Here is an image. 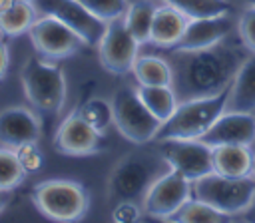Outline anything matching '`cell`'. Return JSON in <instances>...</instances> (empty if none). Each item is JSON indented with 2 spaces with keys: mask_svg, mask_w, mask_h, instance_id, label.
<instances>
[{
  "mask_svg": "<svg viewBox=\"0 0 255 223\" xmlns=\"http://www.w3.org/2000/svg\"><path fill=\"white\" fill-rule=\"evenodd\" d=\"M249 54V48L239 36H227L207 48L171 50V88L177 100L203 98L229 88Z\"/></svg>",
  "mask_w": 255,
  "mask_h": 223,
  "instance_id": "obj_1",
  "label": "cell"
},
{
  "mask_svg": "<svg viewBox=\"0 0 255 223\" xmlns=\"http://www.w3.org/2000/svg\"><path fill=\"white\" fill-rule=\"evenodd\" d=\"M231 86L203 98L181 100L173 113L161 121L153 141L161 139H197L201 137L209 125L227 110Z\"/></svg>",
  "mask_w": 255,
  "mask_h": 223,
  "instance_id": "obj_2",
  "label": "cell"
},
{
  "mask_svg": "<svg viewBox=\"0 0 255 223\" xmlns=\"http://www.w3.org/2000/svg\"><path fill=\"white\" fill-rule=\"evenodd\" d=\"M167 163L161 153H128L112 171L108 181V195L114 203L118 201H135L141 203L149 185L167 171Z\"/></svg>",
  "mask_w": 255,
  "mask_h": 223,
  "instance_id": "obj_3",
  "label": "cell"
},
{
  "mask_svg": "<svg viewBox=\"0 0 255 223\" xmlns=\"http://www.w3.org/2000/svg\"><path fill=\"white\" fill-rule=\"evenodd\" d=\"M191 195L225 215H241L255 201V175L231 177L211 171L191 181Z\"/></svg>",
  "mask_w": 255,
  "mask_h": 223,
  "instance_id": "obj_4",
  "label": "cell"
},
{
  "mask_svg": "<svg viewBox=\"0 0 255 223\" xmlns=\"http://www.w3.org/2000/svg\"><path fill=\"white\" fill-rule=\"evenodd\" d=\"M22 86L28 102L46 113H58L66 102V78L56 60L32 56L22 68Z\"/></svg>",
  "mask_w": 255,
  "mask_h": 223,
  "instance_id": "obj_5",
  "label": "cell"
},
{
  "mask_svg": "<svg viewBox=\"0 0 255 223\" xmlns=\"http://www.w3.org/2000/svg\"><path fill=\"white\" fill-rule=\"evenodd\" d=\"M112 112H114V125L118 127V131L135 145L153 141L161 125V121L141 102L137 88H129V86L118 88L112 98Z\"/></svg>",
  "mask_w": 255,
  "mask_h": 223,
  "instance_id": "obj_6",
  "label": "cell"
},
{
  "mask_svg": "<svg viewBox=\"0 0 255 223\" xmlns=\"http://www.w3.org/2000/svg\"><path fill=\"white\" fill-rule=\"evenodd\" d=\"M34 205L54 221H78L88 211L84 187L70 179H48L34 185Z\"/></svg>",
  "mask_w": 255,
  "mask_h": 223,
  "instance_id": "obj_7",
  "label": "cell"
},
{
  "mask_svg": "<svg viewBox=\"0 0 255 223\" xmlns=\"http://www.w3.org/2000/svg\"><path fill=\"white\" fill-rule=\"evenodd\" d=\"M157 151L165 159L167 167L189 181H195L213 169V145L203 139H161Z\"/></svg>",
  "mask_w": 255,
  "mask_h": 223,
  "instance_id": "obj_8",
  "label": "cell"
},
{
  "mask_svg": "<svg viewBox=\"0 0 255 223\" xmlns=\"http://www.w3.org/2000/svg\"><path fill=\"white\" fill-rule=\"evenodd\" d=\"M28 36L34 50L48 60L66 58L78 52L82 46H86L78 32H74L70 26L48 14H42L34 20V24L28 30Z\"/></svg>",
  "mask_w": 255,
  "mask_h": 223,
  "instance_id": "obj_9",
  "label": "cell"
},
{
  "mask_svg": "<svg viewBox=\"0 0 255 223\" xmlns=\"http://www.w3.org/2000/svg\"><path fill=\"white\" fill-rule=\"evenodd\" d=\"M40 14H48L70 26L90 46H98L108 22L94 16L80 0H32Z\"/></svg>",
  "mask_w": 255,
  "mask_h": 223,
  "instance_id": "obj_10",
  "label": "cell"
},
{
  "mask_svg": "<svg viewBox=\"0 0 255 223\" xmlns=\"http://www.w3.org/2000/svg\"><path fill=\"white\" fill-rule=\"evenodd\" d=\"M189 197H191V181L167 169L149 185L141 201V207L151 217L169 219Z\"/></svg>",
  "mask_w": 255,
  "mask_h": 223,
  "instance_id": "obj_11",
  "label": "cell"
},
{
  "mask_svg": "<svg viewBox=\"0 0 255 223\" xmlns=\"http://www.w3.org/2000/svg\"><path fill=\"white\" fill-rule=\"evenodd\" d=\"M141 44L129 34L124 20H112L106 26V32L98 44L100 62L112 74H128L133 70L137 60V48Z\"/></svg>",
  "mask_w": 255,
  "mask_h": 223,
  "instance_id": "obj_12",
  "label": "cell"
},
{
  "mask_svg": "<svg viewBox=\"0 0 255 223\" xmlns=\"http://www.w3.org/2000/svg\"><path fill=\"white\" fill-rule=\"evenodd\" d=\"M104 145V131L94 127L80 113L68 115L56 129L54 147L66 155H88L100 151Z\"/></svg>",
  "mask_w": 255,
  "mask_h": 223,
  "instance_id": "obj_13",
  "label": "cell"
},
{
  "mask_svg": "<svg viewBox=\"0 0 255 223\" xmlns=\"http://www.w3.org/2000/svg\"><path fill=\"white\" fill-rule=\"evenodd\" d=\"M199 139H203L209 145H221V143L251 145L255 141V113L225 110Z\"/></svg>",
  "mask_w": 255,
  "mask_h": 223,
  "instance_id": "obj_14",
  "label": "cell"
},
{
  "mask_svg": "<svg viewBox=\"0 0 255 223\" xmlns=\"http://www.w3.org/2000/svg\"><path fill=\"white\" fill-rule=\"evenodd\" d=\"M233 20L229 14H215V16H197L189 18L183 30L181 40L171 50H197L213 46L227 36H231Z\"/></svg>",
  "mask_w": 255,
  "mask_h": 223,
  "instance_id": "obj_15",
  "label": "cell"
},
{
  "mask_svg": "<svg viewBox=\"0 0 255 223\" xmlns=\"http://www.w3.org/2000/svg\"><path fill=\"white\" fill-rule=\"evenodd\" d=\"M40 137V119L38 115L22 106L6 108L0 112V143L6 147H20Z\"/></svg>",
  "mask_w": 255,
  "mask_h": 223,
  "instance_id": "obj_16",
  "label": "cell"
},
{
  "mask_svg": "<svg viewBox=\"0 0 255 223\" xmlns=\"http://www.w3.org/2000/svg\"><path fill=\"white\" fill-rule=\"evenodd\" d=\"M189 16H185L181 10L163 4L155 8L153 22H151V32H149V42L157 48H175L177 42L183 36V30L187 26Z\"/></svg>",
  "mask_w": 255,
  "mask_h": 223,
  "instance_id": "obj_17",
  "label": "cell"
},
{
  "mask_svg": "<svg viewBox=\"0 0 255 223\" xmlns=\"http://www.w3.org/2000/svg\"><path fill=\"white\" fill-rule=\"evenodd\" d=\"M253 151L243 143H221L213 145V169L223 175L241 177L253 171Z\"/></svg>",
  "mask_w": 255,
  "mask_h": 223,
  "instance_id": "obj_18",
  "label": "cell"
},
{
  "mask_svg": "<svg viewBox=\"0 0 255 223\" xmlns=\"http://www.w3.org/2000/svg\"><path fill=\"white\" fill-rule=\"evenodd\" d=\"M227 110L255 112V52L247 56L231 82Z\"/></svg>",
  "mask_w": 255,
  "mask_h": 223,
  "instance_id": "obj_19",
  "label": "cell"
},
{
  "mask_svg": "<svg viewBox=\"0 0 255 223\" xmlns=\"http://www.w3.org/2000/svg\"><path fill=\"white\" fill-rule=\"evenodd\" d=\"M38 14L40 12L32 4V0H16L14 4L0 10V34L12 38L28 32Z\"/></svg>",
  "mask_w": 255,
  "mask_h": 223,
  "instance_id": "obj_20",
  "label": "cell"
},
{
  "mask_svg": "<svg viewBox=\"0 0 255 223\" xmlns=\"http://www.w3.org/2000/svg\"><path fill=\"white\" fill-rule=\"evenodd\" d=\"M133 76L139 86H171V64L157 56H137Z\"/></svg>",
  "mask_w": 255,
  "mask_h": 223,
  "instance_id": "obj_21",
  "label": "cell"
},
{
  "mask_svg": "<svg viewBox=\"0 0 255 223\" xmlns=\"http://www.w3.org/2000/svg\"><path fill=\"white\" fill-rule=\"evenodd\" d=\"M137 94L159 121H165L179 104L171 86H137Z\"/></svg>",
  "mask_w": 255,
  "mask_h": 223,
  "instance_id": "obj_22",
  "label": "cell"
},
{
  "mask_svg": "<svg viewBox=\"0 0 255 223\" xmlns=\"http://www.w3.org/2000/svg\"><path fill=\"white\" fill-rule=\"evenodd\" d=\"M155 8L151 4V0H137L131 2L124 14V24L129 30V34L139 42V44H147L149 42V32H151V22H153V14Z\"/></svg>",
  "mask_w": 255,
  "mask_h": 223,
  "instance_id": "obj_23",
  "label": "cell"
},
{
  "mask_svg": "<svg viewBox=\"0 0 255 223\" xmlns=\"http://www.w3.org/2000/svg\"><path fill=\"white\" fill-rule=\"evenodd\" d=\"M171 221H185V223H209V221H227L229 215L221 213L219 209H215L213 205L197 199V197H189L171 217Z\"/></svg>",
  "mask_w": 255,
  "mask_h": 223,
  "instance_id": "obj_24",
  "label": "cell"
},
{
  "mask_svg": "<svg viewBox=\"0 0 255 223\" xmlns=\"http://www.w3.org/2000/svg\"><path fill=\"white\" fill-rule=\"evenodd\" d=\"M165 4L181 10L189 18L197 16H215V14H229L233 10L231 2L227 0H163Z\"/></svg>",
  "mask_w": 255,
  "mask_h": 223,
  "instance_id": "obj_25",
  "label": "cell"
},
{
  "mask_svg": "<svg viewBox=\"0 0 255 223\" xmlns=\"http://www.w3.org/2000/svg\"><path fill=\"white\" fill-rule=\"evenodd\" d=\"M26 177V169L22 167L16 149L2 145L0 147V187L14 189L18 187Z\"/></svg>",
  "mask_w": 255,
  "mask_h": 223,
  "instance_id": "obj_26",
  "label": "cell"
},
{
  "mask_svg": "<svg viewBox=\"0 0 255 223\" xmlns=\"http://www.w3.org/2000/svg\"><path fill=\"white\" fill-rule=\"evenodd\" d=\"M84 119H88L94 127H98L100 131H104L112 121H114V112H112V102H104L100 98H94V100H88L82 110L78 112Z\"/></svg>",
  "mask_w": 255,
  "mask_h": 223,
  "instance_id": "obj_27",
  "label": "cell"
},
{
  "mask_svg": "<svg viewBox=\"0 0 255 223\" xmlns=\"http://www.w3.org/2000/svg\"><path fill=\"white\" fill-rule=\"evenodd\" d=\"M94 16H98L104 22H112L118 18H124L129 2L128 0H80Z\"/></svg>",
  "mask_w": 255,
  "mask_h": 223,
  "instance_id": "obj_28",
  "label": "cell"
},
{
  "mask_svg": "<svg viewBox=\"0 0 255 223\" xmlns=\"http://www.w3.org/2000/svg\"><path fill=\"white\" fill-rule=\"evenodd\" d=\"M237 34L243 40V44L249 48V52H255V6L243 10L237 22Z\"/></svg>",
  "mask_w": 255,
  "mask_h": 223,
  "instance_id": "obj_29",
  "label": "cell"
},
{
  "mask_svg": "<svg viewBox=\"0 0 255 223\" xmlns=\"http://www.w3.org/2000/svg\"><path fill=\"white\" fill-rule=\"evenodd\" d=\"M16 155H18L22 167L26 169V173L36 171L42 165V151L38 149L36 141H30V143H24V145L16 147Z\"/></svg>",
  "mask_w": 255,
  "mask_h": 223,
  "instance_id": "obj_30",
  "label": "cell"
},
{
  "mask_svg": "<svg viewBox=\"0 0 255 223\" xmlns=\"http://www.w3.org/2000/svg\"><path fill=\"white\" fill-rule=\"evenodd\" d=\"M137 217H139V207L135 201H118L114 211H112V219L120 221V223L135 221Z\"/></svg>",
  "mask_w": 255,
  "mask_h": 223,
  "instance_id": "obj_31",
  "label": "cell"
},
{
  "mask_svg": "<svg viewBox=\"0 0 255 223\" xmlns=\"http://www.w3.org/2000/svg\"><path fill=\"white\" fill-rule=\"evenodd\" d=\"M6 70H8V48L0 40V80L6 76Z\"/></svg>",
  "mask_w": 255,
  "mask_h": 223,
  "instance_id": "obj_32",
  "label": "cell"
},
{
  "mask_svg": "<svg viewBox=\"0 0 255 223\" xmlns=\"http://www.w3.org/2000/svg\"><path fill=\"white\" fill-rule=\"evenodd\" d=\"M10 199H12V189H4V187H0V213L8 207Z\"/></svg>",
  "mask_w": 255,
  "mask_h": 223,
  "instance_id": "obj_33",
  "label": "cell"
},
{
  "mask_svg": "<svg viewBox=\"0 0 255 223\" xmlns=\"http://www.w3.org/2000/svg\"><path fill=\"white\" fill-rule=\"evenodd\" d=\"M241 219H243V221H255V201L241 213Z\"/></svg>",
  "mask_w": 255,
  "mask_h": 223,
  "instance_id": "obj_34",
  "label": "cell"
},
{
  "mask_svg": "<svg viewBox=\"0 0 255 223\" xmlns=\"http://www.w3.org/2000/svg\"><path fill=\"white\" fill-rule=\"evenodd\" d=\"M16 0H0V10L2 8H6V6H10V4H14Z\"/></svg>",
  "mask_w": 255,
  "mask_h": 223,
  "instance_id": "obj_35",
  "label": "cell"
},
{
  "mask_svg": "<svg viewBox=\"0 0 255 223\" xmlns=\"http://www.w3.org/2000/svg\"><path fill=\"white\" fill-rule=\"evenodd\" d=\"M247 2V6H255V0H245Z\"/></svg>",
  "mask_w": 255,
  "mask_h": 223,
  "instance_id": "obj_36",
  "label": "cell"
},
{
  "mask_svg": "<svg viewBox=\"0 0 255 223\" xmlns=\"http://www.w3.org/2000/svg\"><path fill=\"white\" fill-rule=\"evenodd\" d=\"M253 175H255V155H253V171H251Z\"/></svg>",
  "mask_w": 255,
  "mask_h": 223,
  "instance_id": "obj_37",
  "label": "cell"
}]
</instances>
